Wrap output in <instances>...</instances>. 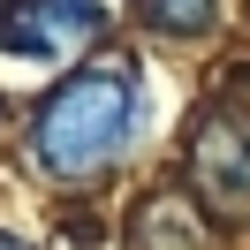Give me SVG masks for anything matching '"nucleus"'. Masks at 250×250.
<instances>
[{
    "label": "nucleus",
    "instance_id": "1",
    "mask_svg": "<svg viewBox=\"0 0 250 250\" xmlns=\"http://www.w3.org/2000/svg\"><path fill=\"white\" fill-rule=\"evenodd\" d=\"M137 129H144V76L129 61H83L31 114V159L53 182H91L137 144Z\"/></svg>",
    "mask_w": 250,
    "mask_h": 250
},
{
    "label": "nucleus",
    "instance_id": "3",
    "mask_svg": "<svg viewBox=\"0 0 250 250\" xmlns=\"http://www.w3.org/2000/svg\"><path fill=\"white\" fill-rule=\"evenodd\" d=\"M189 174H197L205 205L212 212H250V129L212 114L197 129V152H189Z\"/></svg>",
    "mask_w": 250,
    "mask_h": 250
},
{
    "label": "nucleus",
    "instance_id": "4",
    "mask_svg": "<svg viewBox=\"0 0 250 250\" xmlns=\"http://www.w3.org/2000/svg\"><path fill=\"white\" fill-rule=\"evenodd\" d=\"M137 8H144V23H152V31H167V38L212 31V0H137Z\"/></svg>",
    "mask_w": 250,
    "mask_h": 250
},
{
    "label": "nucleus",
    "instance_id": "2",
    "mask_svg": "<svg viewBox=\"0 0 250 250\" xmlns=\"http://www.w3.org/2000/svg\"><path fill=\"white\" fill-rule=\"evenodd\" d=\"M99 31H106V8L99 0H16L0 16V53L53 68V61H76Z\"/></svg>",
    "mask_w": 250,
    "mask_h": 250
}]
</instances>
